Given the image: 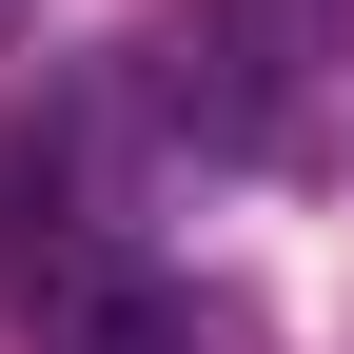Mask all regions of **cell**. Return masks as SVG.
<instances>
[{"instance_id":"6da1fadb","label":"cell","mask_w":354,"mask_h":354,"mask_svg":"<svg viewBox=\"0 0 354 354\" xmlns=\"http://www.w3.org/2000/svg\"><path fill=\"white\" fill-rule=\"evenodd\" d=\"M59 354H197V315H177L158 276H79L59 295Z\"/></svg>"},{"instance_id":"7a4b0ae2","label":"cell","mask_w":354,"mask_h":354,"mask_svg":"<svg viewBox=\"0 0 354 354\" xmlns=\"http://www.w3.org/2000/svg\"><path fill=\"white\" fill-rule=\"evenodd\" d=\"M20 20H39V0H0V39H20Z\"/></svg>"}]
</instances>
